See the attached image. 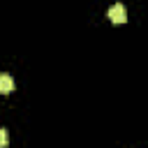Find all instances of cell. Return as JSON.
Listing matches in <instances>:
<instances>
[{
  "mask_svg": "<svg viewBox=\"0 0 148 148\" xmlns=\"http://www.w3.org/2000/svg\"><path fill=\"white\" fill-rule=\"evenodd\" d=\"M14 90V79L9 74H0V95H7Z\"/></svg>",
  "mask_w": 148,
  "mask_h": 148,
  "instance_id": "2",
  "label": "cell"
},
{
  "mask_svg": "<svg viewBox=\"0 0 148 148\" xmlns=\"http://www.w3.org/2000/svg\"><path fill=\"white\" fill-rule=\"evenodd\" d=\"M7 143H9V134L5 127H0V148H7Z\"/></svg>",
  "mask_w": 148,
  "mask_h": 148,
  "instance_id": "3",
  "label": "cell"
},
{
  "mask_svg": "<svg viewBox=\"0 0 148 148\" xmlns=\"http://www.w3.org/2000/svg\"><path fill=\"white\" fill-rule=\"evenodd\" d=\"M106 16H109V21H111V23H116V25L125 23V21H127V12H125V5H120V2L111 5V7H109V12H106Z\"/></svg>",
  "mask_w": 148,
  "mask_h": 148,
  "instance_id": "1",
  "label": "cell"
}]
</instances>
